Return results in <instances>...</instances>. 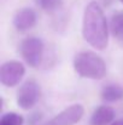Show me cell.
<instances>
[{
  "label": "cell",
  "instance_id": "1",
  "mask_svg": "<svg viewBox=\"0 0 123 125\" xmlns=\"http://www.w3.org/2000/svg\"><path fill=\"white\" fill-rule=\"evenodd\" d=\"M82 37L93 49L104 50L109 44V26L101 6L97 1L87 4L82 16Z\"/></svg>",
  "mask_w": 123,
  "mask_h": 125
},
{
  "label": "cell",
  "instance_id": "2",
  "mask_svg": "<svg viewBox=\"0 0 123 125\" xmlns=\"http://www.w3.org/2000/svg\"><path fill=\"white\" fill-rule=\"evenodd\" d=\"M74 69L75 72L87 79L99 80L106 75V64L104 60L95 52L82 51L74 57Z\"/></svg>",
  "mask_w": 123,
  "mask_h": 125
},
{
  "label": "cell",
  "instance_id": "3",
  "mask_svg": "<svg viewBox=\"0 0 123 125\" xmlns=\"http://www.w3.org/2000/svg\"><path fill=\"white\" fill-rule=\"evenodd\" d=\"M19 52L29 67H39L43 56V42L36 37H28L21 42Z\"/></svg>",
  "mask_w": 123,
  "mask_h": 125
},
{
  "label": "cell",
  "instance_id": "4",
  "mask_svg": "<svg viewBox=\"0 0 123 125\" xmlns=\"http://www.w3.org/2000/svg\"><path fill=\"white\" fill-rule=\"evenodd\" d=\"M39 97H40V86L34 80L24 82L19 86L16 95L17 104L25 111L33 108L38 103Z\"/></svg>",
  "mask_w": 123,
  "mask_h": 125
},
{
  "label": "cell",
  "instance_id": "5",
  "mask_svg": "<svg viewBox=\"0 0 123 125\" xmlns=\"http://www.w3.org/2000/svg\"><path fill=\"white\" fill-rule=\"evenodd\" d=\"M25 74L23 63L18 61H7L0 67V82L7 87H13L21 83Z\"/></svg>",
  "mask_w": 123,
  "mask_h": 125
},
{
  "label": "cell",
  "instance_id": "6",
  "mask_svg": "<svg viewBox=\"0 0 123 125\" xmlns=\"http://www.w3.org/2000/svg\"><path fill=\"white\" fill-rule=\"evenodd\" d=\"M84 114V108L80 103L71 104L64 108L60 113L45 122L41 125H75L82 119Z\"/></svg>",
  "mask_w": 123,
  "mask_h": 125
},
{
  "label": "cell",
  "instance_id": "7",
  "mask_svg": "<svg viewBox=\"0 0 123 125\" xmlns=\"http://www.w3.org/2000/svg\"><path fill=\"white\" fill-rule=\"evenodd\" d=\"M13 27L18 32H27L36 23V12L30 7H23L16 11L12 18Z\"/></svg>",
  "mask_w": 123,
  "mask_h": 125
},
{
  "label": "cell",
  "instance_id": "8",
  "mask_svg": "<svg viewBox=\"0 0 123 125\" xmlns=\"http://www.w3.org/2000/svg\"><path fill=\"white\" fill-rule=\"evenodd\" d=\"M115 120V111L110 106H99L90 115V125H111Z\"/></svg>",
  "mask_w": 123,
  "mask_h": 125
},
{
  "label": "cell",
  "instance_id": "9",
  "mask_svg": "<svg viewBox=\"0 0 123 125\" xmlns=\"http://www.w3.org/2000/svg\"><path fill=\"white\" fill-rule=\"evenodd\" d=\"M101 98L105 102H117L123 98V86L117 84L106 85L101 91Z\"/></svg>",
  "mask_w": 123,
  "mask_h": 125
},
{
  "label": "cell",
  "instance_id": "10",
  "mask_svg": "<svg viewBox=\"0 0 123 125\" xmlns=\"http://www.w3.org/2000/svg\"><path fill=\"white\" fill-rule=\"evenodd\" d=\"M110 29L112 35L121 44H123V10L112 15L110 21Z\"/></svg>",
  "mask_w": 123,
  "mask_h": 125
},
{
  "label": "cell",
  "instance_id": "11",
  "mask_svg": "<svg viewBox=\"0 0 123 125\" xmlns=\"http://www.w3.org/2000/svg\"><path fill=\"white\" fill-rule=\"evenodd\" d=\"M23 123H24L23 117L15 112L5 113L0 119V125H23Z\"/></svg>",
  "mask_w": 123,
  "mask_h": 125
},
{
  "label": "cell",
  "instance_id": "12",
  "mask_svg": "<svg viewBox=\"0 0 123 125\" xmlns=\"http://www.w3.org/2000/svg\"><path fill=\"white\" fill-rule=\"evenodd\" d=\"M62 2H63V0H38V4L41 6V9L47 12L58 10L60 7Z\"/></svg>",
  "mask_w": 123,
  "mask_h": 125
},
{
  "label": "cell",
  "instance_id": "13",
  "mask_svg": "<svg viewBox=\"0 0 123 125\" xmlns=\"http://www.w3.org/2000/svg\"><path fill=\"white\" fill-rule=\"evenodd\" d=\"M111 125H123V119L122 120H115Z\"/></svg>",
  "mask_w": 123,
  "mask_h": 125
},
{
  "label": "cell",
  "instance_id": "14",
  "mask_svg": "<svg viewBox=\"0 0 123 125\" xmlns=\"http://www.w3.org/2000/svg\"><path fill=\"white\" fill-rule=\"evenodd\" d=\"M120 1H121V2H122V4H123V0H120Z\"/></svg>",
  "mask_w": 123,
  "mask_h": 125
}]
</instances>
